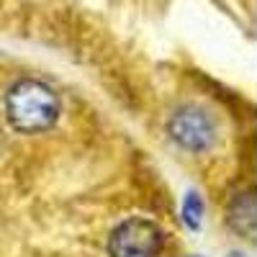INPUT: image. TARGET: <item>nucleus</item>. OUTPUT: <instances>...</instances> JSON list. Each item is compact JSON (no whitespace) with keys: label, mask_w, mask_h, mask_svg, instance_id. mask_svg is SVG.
I'll return each mask as SVG.
<instances>
[{"label":"nucleus","mask_w":257,"mask_h":257,"mask_svg":"<svg viewBox=\"0 0 257 257\" xmlns=\"http://www.w3.org/2000/svg\"><path fill=\"white\" fill-rule=\"evenodd\" d=\"M8 123L21 134H41L59 118V98L47 82L21 80L6 95Z\"/></svg>","instance_id":"1"},{"label":"nucleus","mask_w":257,"mask_h":257,"mask_svg":"<svg viewBox=\"0 0 257 257\" xmlns=\"http://www.w3.org/2000/svg\"><path fill=\"white\" fill-rule=\"evenodd\" d=\"M165 244V231L149 219L134 216L121 221L108 237L111 257H157Z\"/></svg>","instance_id":"2"},{"label":"nucleus","mask_w":257,"mask_h":257,"mask_svg":"<svg viewBox=\"0 0 257 257\" xmlns=\"http://www.w3.org/2000/svg\"><path fill=\"white\" fill-rule=\"evenodd\" d=\"M170 134L190 152H203L216 142V123L201 108H183L170 121Z\"/></svg>","instance_id":"3"},{"label":"nucleus","mask_w":257,"mask_h":257,"mask_svg":"<svg viewBox=\"0 0 257 257\" xmlns=\"http://www.w3.org/2000/svg\"><path fill=\"white\" fill-rule=\"evenodd\" d=\"M201 213H203V203L198 198V193H188L185 203H183V219H185V224L196 229L201 224Z\"/></svg>","instance_id":"4"}]
</instances>
